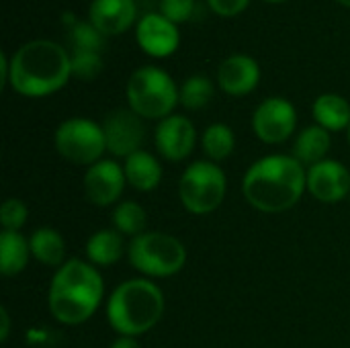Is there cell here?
I'll list each match as a JSON object with an SVG mask.
<instances>
[{
	"mask_svg": "<svg viewBox=\"0 0 350 348\" xmlns=\"http://www.w3.org/2000/svg\"><path fill=\"white\" fill-rule=\"evenodd\" d=\"M29 242L18 232H2L0 234V271L4 277L18 275L29 263Z\"/></svg>",
	"mask_w": 350,
	"mask_h": 348,
	"instance_id": "44dd1931",
	"label": "cell"
},
{
	"mask_svg": "<svg viewBox=\"0 0 350 348\" xmlns=\"http://www.w3.org/2000/svg\"><path fill=\"white\" fill-rule=\"evenodd\" d=\"M201 144H203V152L207 154V158H211V162H221L234 152L236 139H234V131L228 125L213 123L205 129Z\"/></svg>",
	"mask_w": 350,
	"mask_h": 348,
	"instance_id": "603a6c76",
	"label": "cell"
},
{
	"mask_svg": "<svg viewBox=\"0 0 350 348\" xmlns=\"http://www.w3.org/2000/svg\"><path fill=\"white\" fill-rule=\"evenodd\" d=\"M125 244L119 232L115 230H100L90 236L86 244V256L92 265L98 267H111L123 256Z\"/></svg>",
	"mask_w": 350,
	"mask_h": 348,
	"instance_id": "7402d4cb",
	"label": "cell"
},
{
	"mask_svg": "<svg viewBox=\"0 0 350 348\" xmlns=\"http://www.w3.org/2000/svg\"><path fill=\"white\" fill-rule=\"evenodd\" d=\"M308 189V172L293 156H265L256 160L242 180L246 201L262 213L291 209Z\"/></svg>",
	"mask_w": 350,
	"mask_h": 348,
	"instance_id": "6da1fadb",
	"label": "cell"
},
{
	"mask_svg": "<svg viewBox=\"0 0 350 348\" xmlns=\"http://www.w3.org/2000/svg\"><path fill=\"white\" fill-rule=\"evenodd\" d=\"M160 8H162V14L168 21L178 25V23H185V21H189L193 16L195 0H162Z\"/></svg>",
	"mask_w": 350,
	"mask_h": 348,
	"instance_id": "f1b7e54d",
	"label": "cell"
},
{
	"mask_svg": "<svg viewBox=\"0 0 350 348\" xmlns=\"http://www.w3.org/2000/svg\"><path fill=\"white\" fill-rule=\"evenodd\" d=\"M133 269L148 277H172L187 263L183 242L164 232H144L127 248Z\"/></svg>",
	"mask_w": 350,
	"mask_h": 348,
	"instance_id": "8992f818",
	"label": "cell"
},
{
	"mask_svg": "<svg viewBox=\"0 0 350 348\" xmlns=\"http://www.w3.org/2000/svg\"><path fill=\"white\" fill-rule=\"evenodd\" d=\"M70 41L74 49L80 51H103L105 47V35L92 25V23H76L70 29Z\"/></svg>",
	"mask_w": 350,
	"mask_h": 348,
	"instance_id": "484cf974",
	"label": "cell"
},
{
	"mask_svg": "<svg viewBox=\"0 0 350 348\" xmlns=\"http://www.w3.org/2000/svg\"><path fill=\"white\" fill-rule=\"evenodd\" d=\"M125 183V170L119 164L113 160H98L88 166L84 174V195L92 205L107 207L121 197Z\"/></svg>",
	"mask_w": 350,
	"mask_h": 348,
	"instance_id": "8fae6325",
	"label": "cell"
},
{
	"mask_svg": "<svg viewBox=\"0 0 350 348\" xmlns=\"http://www.w3.org/2000/svg\"><path fill=\"white\" fill-rule=\"evenodd\" d=\"M164 314V295L148 279L121 283L107 304V320L121 336H139L152 330Z\"/></svg>",
	"mask_w": 350,
	"mask_h": 348,
	"instance_id": "277c9868",
	"label": "cell"
},
{
	"mask_svg": "<svg viewBox=\"0 0 350 348\" xmlns=\"http://www.w3.org/2000/svg\"><path fill=\"white\" fill-rule=\"evenodd\" d=\"M31 254L45 267H62L66 256V242L53 228H39L29 238Z\"/></svg>",
	"mask_w": 350,
	"mask_h": 348,
	"instance_id": "ffe728a7",
	"label": "cell"
},
{
	"mask_svg": "<svg viewBox=\"0 0 350 348\" xmlns=\"http://www.w3.org/2000/svg\"><path fill=\"white\" fill-rule=\"evenodd\" d=\"M211 10L219 16H238L240 12L246 10L250 0H207Z\"/></svg>",
	"mask_w": 350,
	"mask_h": 348,
	"instance_id": "f546056e",
	"label": "cell"
},
{
	"mask_svg": "<svg viewBox=\"0 0 350 348\" xmlns=\"http://www.w3.org/2000/svg\"><path fill=\"white\" fill-rule=\"evenodd\" d=\"M111 348H142L137 345V340L135 338H131V336H121L119 340H115Z\"/></svg>",
	"mask_w": 350,
	"mask_h": 348,
	"instance_id": "1f68e13d",
	"label": "cell"
},
{
	"mask_svg": "<svg viewBox=\"0 0 350 348\" xmlns=\"http://www.w3.org/2000/svg\"><path fill=\"white\" fill-rule=\"evenodd\" d=\"M349 142H350V127H349Z\"/></svg>",
	"mask_w": 350,
	"mask_h": 348,
	"instance_id": "e575fe53",
	"label": "cell"
},
{
	"mask_svg": "<svg viewBox=\"0 0 350 348\" xmlns=\"http://www.w3.org/2000/svg\"><path fill=\"white\" fill-rule=\"evenodd\" d=\"M113 224L115 228L121 232V234H127V236H139L146 232V226H148V213L146 209L135 203V201H123L115 207L113 211Z\"/></svg>",
	"mask_w": 350,
	"mask_h": 348,
	"instance_id": "cb8c5ba5",
	"label": "cell"
},
{
	"mask_svg": "<svg viewBox=\"0 0 350 348\" xmlns=\"http://www.w3.org/2000/svg\"><path fill=\"white\" fill-rule=\"evenodd\" d=\"M195 142L197 133L187 117L170 115L162 119L156 127V148L170 162H180L189 158L195 148Z\"/></svg>",
	"mask_w": 350,
	"mask_h": 348,
	"instance_id": "5bb4252c",
	"label": "cell"
},
{
	"mask_svg": "<svg viewBox=\"0 0 350 348\" xmlns=\"http://www.w3.org/2000/svg\"><path fill=\"white\" fill-rule=\"evenodd\" d=\"M27 222V207L18 199H6L0 207V224L6 232H18Z\"/></svg>",
	"mask_w": 350,
	"mask_h": 348,
	"instance_id": "83f0119b",
	"label": "cell"
},
{
	"mask_svg": "<svg viewBox=\"0 0 350 348\" xmlns=\"http://www.w3.org/2000/svg\"><path fill=\"white\" fill-rule=\"evenodd\" d=\"M330 133L328 129L320 127V125H312L306 127L293 146V158L297 162H301L304 166H314L322 160H326V154L330 150Z\"/></svg>",
	"mask_w": 350,
	"mask_h": 348,
	"instance_id": "ac0fdd59",
	"label": "cell"
},
{
	"mask_svg": "<svg viewBox=\"0 0 350 348\" xmlns=\"http://www.w3.org/2000/svg\"><path fill=\"white\" fill-rule=\"evenodd\" d=\"M103 277L92 265L78 258L68 260L57 269L49 287V312L66 326L86 322L103 299Z\"/></svg>",
	"mask_w": 350,
	"mask_h": 348,
	"instance_id": "3957f363",
	"label": "cell"
},
{
	"mask_svg": "<svg viewBox=\"0 0 350 348\" xmlns=\"http://www.w3.org/2000/svg\"><path fill=\"white\" fill-rule=\"evenodd\" d=\"M0 318H2V330H0V340L2 343H6V338H8V332H10V318H8V312L2 308L0 310Z\"/></svg>",
	"mask_w": 350,
	"mask_h": 348,
	"instance_id": "4dcf8cb0",
	"label": "cell"
},
{
	"mask_svg": "<svg viewBox=\"0 0 350 348\" xmlns=\"http://www.w3.org/2000/svg\"><path fill=\"white\" fill-rule=\"evenodd\" d=\"M135 2L133 0H92L88 16L105 37L125 33L135 21Z\"/></svg>",
	"mask_w": 350,
	"mask_h": 348,
	"instance_id": "2e32d148",
	"label": "cell"
},
{
	"mask_svg": "<svg viewBox=\"0 0 350 348\" xmlns=\"http://www.w3.org/2000/svg\"><path fill=\"white\" fill-rule=\"evenodd\" d=\"M127 103L142 119H166L180 101V90L168 72L156 66L135 70L127 80Z\"/></svg>",
	"mask_w": 350,
	"mask_h": 348,
	"instance_id": "5b68a950",
	"label": "cell"
},
{
	"mask_svg": "<svg viewBox=\"0 0 350 348\" xmlns=\"http://www.w3.org/2000/svg\"><path fill=\"white\" fill-rule=\"evenodd\" d=\"M103 72V57L98 51H80L72 53V76L78 80H94Z\"/></svg>",
	"mask_w": 350,
	"mask_h": 348,
	"instance_id": "4316f807",
	"label": "cell"
},
{
	"mask_svg": "<svg viewBox=\"0 0 350 348\" xmlns=\"http://www.w3.org/2000/svg\"><path fill=\"white\" fill-rule=\"evenodd\" d=\"M265 2H271V4H277V2H285V0H265Z\"/></svg>",
	"mask_w": 350,
	"mask_h": 348,
	"instance_id": "836d02e7",
	"label": "cell"
},
{
	"mask_svg": "<svg viewBox=\"0 0 350 348\" xmlns=\"http://www.w3.org/2000/svg\"><path fill=\"white\" fill-rule=\"evenodd\" d=\"M314 119L328 131H340L350 127V105L340 94H320L314 103Z\"/></svg>",
	"mask_w": 350,
	"mask_h": 348,
	"instance_id": "d6986e66",
	"label": "cell"
},
{
	"mask_svg": "<svg viewBox=\"0 0 350 348\" xmlns=\"http://www.w3.org/2000/svg\"><path fill=\"white\" fill-rule=\"evenodd\" d=\"M308 191L320 203H338L350 193V172L336 160H322L308 170Z\"/></svg>",
	"mask_w": 350,
	"mask_h": 348,
	"instance_id": "4fadbf2b",
	"label": "cell"
},
{
	"mask_svg": "<svg viewBox=\"0 0 350 348\" xmlns=\"http://www.w3.org/2000/svg\"><path fill=\"white\" fill-rule=\"evenodd\" d=\"M226 174L213 162H193L180 176L178 195L187 211L205 215L215 211L226 197Z\"/></svg>",
	"mask_w": 350,
	"mask_h": 348,
	"instance_id": "52a82bcc",
	"label": "cell"
},
{
	"mask_svg": "<svg viewBox=\"0 0 350 348\" xmlns=\"http://www.w3.org/2000/svg\"><path fill=\"white\" fill-rule=\"evenodd\" d=\"M125 178L137 191H154L162 180V166L160 162L148 152H135L125 158Z\"/></svg>",
	"mask_w": 350,
	"mask_h": 348,
	"instance_id": "e0dca14e",
	"label": "cell"
},
{
	"mask_svg": "<svg viewBox=\"0 0 350 348\" xmlns=\"http://www.w3.org/2000/svg\"><path fill=\"white\" fill-rule=\"evenodd\" d=\"M297 125L295 107L281 96L262 101L252 115V129L265 144H283L291 137Z\"/></svg>",
	"mask_w": 350,
	"mask_h": 348,
	"instance_id": "9c48e42d",
	"label": "cell"
},
{
	"mask_svg": "<svg viewBox=\"0 0 350 348\" xmlns=\"http://www.w3.org/2000/svg\"><path fill=\"white\" fill-rule=\"evenodd\" d=\"M260 80V66L252 55L234 53L217 68V84L230 96L250 94Z\"/></svg>",
	"mask_w": 350,
	"mask_h": 348,
	"instance_id": "9a60e30c",
	"label": "cell"
},
{
	"mask_svg": "<svg viewBox=\"0 0 350 348\" xmlns=\"http://www.w3.org/2000/svg\"><path fill=\"white\" fill-rule=\"evenodd\" d=\"M338 4H342V6H347V8H350V0H336Z\"/></svg>",
	"mask_w": 350,
	"mask_h": 348,
	"instance_id": "d6a6232c",
	"label": "cell"
},
{
	"mask_svg": "<svg viewBox=\"0 0 350 348\" xmlns=\"http://www.w3.org/2000/svg\"><path fill=\"white\" fill-rule=\"evenodd\" d=\"M55 150L72 164H96L107 150L103 125L84 117H74L59 123V127L55 129Z\"/></svg>",
	"mask_w": 350,
	"mask_h": 348,
	"instance_id": "ba28073f",
	"label": "cell"
},
{
	"mask_svg": "<svg viewBox=\"0 0 350 348\" xmlns=\"http://www.w3.org/2000/svg\"><path fill=\"white\" fill-rule=\"evenodd\" d=\"M72 76V55L55 41L33 39L10 57L8 84L14 92L31 98L47 96L66 86Z\"/></svg>",
	"mask_w": 350,
	"mask_h": 348,
	"instance_id": "7a4b0ae2",
	"label": "cell"
},
{
	"mask_svg": "<svg viewBox=\"0 0 350 348\" xmlns=\"http://www.w3.org/2000/svg\"><path fill=\"white\" fill-rule=\"evenodd\" d=\"M135 39H137L139 47L148 55L166 57V55H172L178 49L180 31L162 12H150L137 23Z\"/></svg>",
	"mask_w": 350,
	"mask_h": 348,
	"instance_id": "7c38bea8",
	"label": "cell"
},
{
	"mask_svg": "<svg viewBox=\"0 0 350 348\" xmlns=\"http://www.w3.org/2000/svg\"><path fill=\"white\" fill-rule=\"evenodd\" d=\"M213 98V82L205 74H193L180 86V105L189 111H199Z\"/></svg>",
	"mask_w": 350,
	"mask_h": 348,
	"instance_id": "d4e9b609",
	"label": "cell"
},
{
	"mask_svg": "<svg viewBox=\"0 0 350 348\" xmlns=\"http://www.w3.org/2000/svg\"><path fill=\"white\" fill-rule=\"evenodd\" d=\"M103 131L107 150L123 158H129L131 154L139 152V146L146 135L142 117L131 109H117L109 113L103 121Z\"/></svg>",
	"mask_w": 350,
	"mask_h": 348,
	"instance_id": "30bf717a",
	"label": "cell"
}]
</instances>
